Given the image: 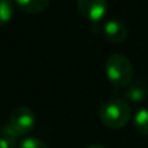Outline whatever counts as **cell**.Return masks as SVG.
Instances as JSON below:
<instances>
[{"label":"cell","instance_id":"1","mask_svg":"<svg viewBox=\"0 0 148 148\" xmlns=\"http://www.w3.org/2000/svg\"><path fill=\"white\" fill-rule=\"evenodd\" d=\"M131 118L130 105L125 100L112 98L108 100L100 108V119L108 129H122L129 123Z\"/></svg>","mask_w":148,"mask_h":148},{"label":"cell","instance_id":"2","mask_svg":"<svg viewBox=\"0 0 148 148\" xmlns=\"http://www.w3.org/2000/svg\"><path fill=\"white\" fill-rule=\"evenodd\" d=\"M105 72L109 83L115 88H126L132 81L134 67L123 54H113L105 62Z\"/></svg>","mask_w":148,"mask_h":148},{"label":"cell","instance_id":"3","mask_svg":"<svg viewBox=\"0 0 148 148\" xmlns=\"http://www.w3.org/2000/svg\"><path fill=\"white\" fill-rule=\"evenodd\" d=\"M8 125L20 135H26L34 129L36 125V115L33 110L28 106H20L14 108L9 114Z\"/></svg>","mask_w":148,"mask_h":148},{"label":"cell","instance_id":"4","mask_svg":"<svg viewBox=\"0 0 148 148\" xmlns=\"http://www.w3.org/2000/svg\"><path fill=\"white\" fill-rule=\"evenodd\" d=\"M77 9L84 18L90 23H98L108 11L106 0H77Z\"/></svg>","mask_w":148,"mask_h":148},{"label":"cell","instance_id":"5","mask_svg":"<svg viewBox=\"0 0 148 148\" xmlns=\"http://www.w3.org/2000/svg\"><path fill=\"white\" fill-rule=\"evenodd\" d=\"M103 37L112 43H121L127 37V28L119 20H108L103 24Z\"/></svg>","mask_w":148,"mask_h":148},{"label":"cell","instance_id":"6","mask_svg":"<svg viewBox=\"0 0 148 148\" xmlns=\"http://www.w3.org/2000/svg\"><path fill=\"white\" fill-rule=\"evenodd\" d=\"M148 96L147 84L142 80H134L125 88V98L129 102H142Z\"/></svg>","mask_w":148,"mask_h":148},{"label":"cell","instance_id":"7","mask_svg":"<svg viewBox=\"0 0 148 148\" xmlns=\"http://www.w3.org/2000/svg\"><path fill=\"white\" fill-rule=\"evenodd\" d=\"M16 5L25 13L38 14L46 11L50 0H14Z\"/></svg>","mask_w":148,"mask_h":148},{"label":"cell","instance_id":"8","mask_svg":"<svg viewBox=\"0 0 148 148\" xmlns=\"http://www.w3.org/2000/svg\"><path fill=\"white\" fill-rule=\"evenodd\" d=\"M18 134L8 123L0 127V148H16Z\"/></svg>","mask_w":148,"mask_h":148},{"label":"cell","instance_id":"9","mask_svg":"<svg viewBox=\"0 0 148 148\" xmlns=\"http://www.w3.org/2000/svg\"><path fill=\"white\" fill-rule=\"evenodd\" d=\"M134 127L140 135L148 136V108H140L134 115Z\"/></svg>","mask_w":148,"mask_h":148},{"label":"cell","instance_id":"10","mask_svg":"<svg viewBox=\"0 0 148 148\" xmlns=\"http://www.w3.org/2000/svg\"><path fill=\"white\" fill-rule=\"evenodd\" d=\"M14 7L12 0H0V26H4L13 17Z\"/></svg>","mask_w":148,"mask_h":148},{"label":"cell","instance_id":"11","mask_svg":"<svg viewBox=\"0 0 148 148\" xmlns=\"http://www.w3.org/2000/svg\"><path fill=\"white\" fill-rule=\"evenodd\" d=\"M17 148H49V145L46 144L43 140L38 139V138H25L23 142L20 143V145Z\"/></svg>","mask_w":148,"mask_h":148},{"label":"cell","instance_id":"12","mask_svg":"<svg viewBox=\"0 0 148 148\" xmlns=\"http://www.w3.org/2000/svg\"><path fill=\"white\" fill-rule=\"evenodd\" d=\"M87 148H106V147H103V145H101V144H90V145H88Z\"/></svg>","mask_w":148,"mask_h":148}]
</instances>
